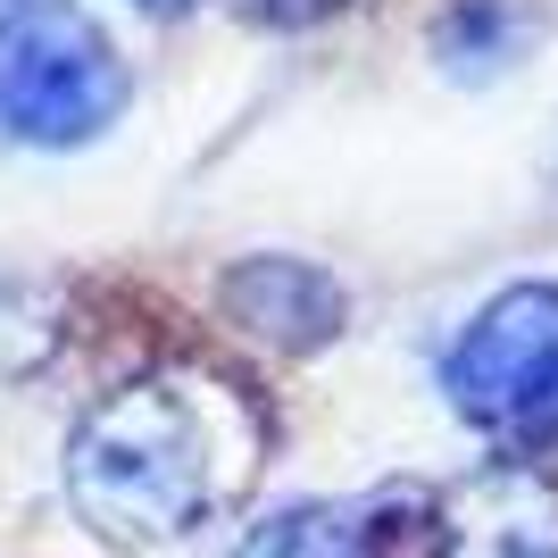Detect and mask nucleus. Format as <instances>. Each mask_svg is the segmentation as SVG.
Masks as SVG:
<instances>
[{"label":"nucleus","instance_id":"1","mask_svg":"<svg viewBox=\"0 0 558 558\" xmlns=\"http://www.w3.org/2000/svg\"><path fill=\"white\" fill-rule=\"evenodd\" d=\"M258 475V417L209 375H134L68 425L59 484L109 550H167L242 500Z\"/></svg>","mask_w":558,"mask_h":558},{"label":"nucleus","instance_id":"2","mask_svg":"<svg viewBox=\"0 0 558 558\" xmlns=\"http://www.w3.org/2000/svg\"><path fill=\"white\" fill-rule=\"evenodd\" d=\"M134 68L84 0H0V134L25 150H84L125 117Z\"/></svg>","mask_w":558,"mask_h":558},{"label":"nucleus","instance_id":"3","mask_svg":"<svg viewBox=\"0 0 558 558\" xmlns=\"http://www.w3.org/2000/svg\"><path fill=\"white\" fill-rule=\"evenodd\" d=\"M442 392L466 425L534 442L558 425V283H500L442 350Z\"/></svg>","mask_w":558,"mask_h":558},{"label":"nucleus","instance_id":"4","mask_svg":"<svg viewBox=\"0 0 558 558\" xmlns=\"http://www.w3.org/2000/svg\"><path fill=\"white\" fill-rule=\"evenodd\" d=\"M434 558H558V484L525 459H484L434 492Z\"/></svg>","mask_w":558,"mask_h":558},{"label":"nucleus","instance_id":"5","mask_svg":"<svg viewBox=\"0 0 558 558\" xmlns=\"http://www.w3.org/2000/svg\"><path fill=\"white\" fill-rule=\"evenodd\" d=\"M217 308H226L242 333L276 350H326L350 317V292L317 267V258H292V251H251L217 276Z\"/></svg>","mask_w":558,"mask_h":558},{"label":"nucleus","instance_id":"6","mask_svg":"<svg viewBox=\"0 0 558 558\" xmlns=\"http://www.w3.org/2000/svg\"><path fill=\"white\" fill-rule=\"evenodd\" d=\"M534 9L525 0H450L434 25V68L450 84H500V75L534 50Z\"/></svg>","mask_w":558,"mask_h":558},{"label":"nucleus","instance_id":"7","mask_svg":"<svg viewBox=\"0 0 558 558\" xmlns=\"http://www.w3.org/2000/svg\"><path fill=\"white\" fill-rule=\"evenodd\" d=\"M68 342V301L34 276H0V392L43 375Z\"/></svg>","mask_w":558,"mask_h":558},{"label":"nucleus","instance_id":"8","mask_svg":"<svg viewBox=\"0 0 558 558\" xmlns=\"http://www.w3.org/2000/svg\"><path fill=\"white\" fill-rule=\"evenodd\" d=\"M333 517L342 509H317V500H308V509H283V517H267L233 558H326L333 542H359V517H350V525H333Z\"/></svg>","mask_w":558,"mask_h":558},{"label":"nucleus","instance_id":"9","mask_svg":"<svg viewBox=\"0 0 558 558\" xmlns=\"http://www.w3.org/2000/svg\"><path fill=\"white\" fill-rule=\"evenodd\" d=\"M276 25H308V17H326V9H342V0H258Z\"/></svg>","mask_w":558,"mask_h":558},{"label":"nucleus","instance_id":"10","mask_svg":"<svg viewBox=\"0 0 558 558\" xmlns=\"http://www.w3.org/2000/svg\"><path fill=\"white\" fill-rule=\"evenodd\" d=\"M142 17H184V9H201V0H134Z\"/></svg>","mask_w":558,"mask_h":558}]
</instances>
